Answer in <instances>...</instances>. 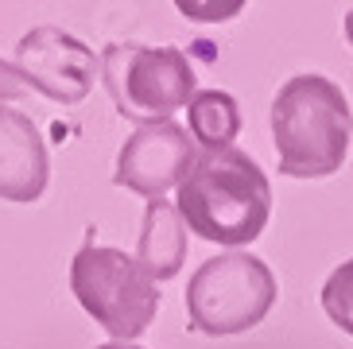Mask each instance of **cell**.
Returning a JSON list of instances; mask_svg holds the SVG:
<instances>
[{
    "instance_id": "1",
    "label": "cell",
    "mask_w": 353,
    "mask_h": 349,
    "mask_svg": "<svg viewBox=\"0 0 353 349\" xmlns=\"http://www.w3.org/2000/svg\"><path fill=\"white\" fill-rule=\"evenodd\" d=\"M179 217L190 233L214 245H252L272 217V183L264 167L241 148L198 152L194 167L179 183Z\"/></svg>"
},
{
    "instance_id": "2",
    "label": "cell",
    "mask_w": 353,
    "mask_h": 349,
    "mask_svg": "<svg viewBox=\"0 0 353 349\" xmlns=\"http://www.w3.org/2000/svg\"><path fill=\"white\" fill-rule=\"evenodd\" d=\"M353 109L342 86L322 74H295L272 97V140L288 179H330L342 171Z\"/></svg>"
},
{
    "instance_id": "3",
    "label": "cell",
    "mask_w": 353,
    "mask_h": 349,
    "mask_svg": "<svg viewBox=\"0 0 353 349\" xmlns=\"http://www.w3.org/2000/svg\"><path fill=\"white\" fill-rule=\"evenodd\" d=\"M280 283L272 268L252 252H218L198 268L187 283L190 330L206 338H233L260 326L276 307Z\"/></svg>"
},
{
    "instance_id": "4",
    "label": "cell",
    "mask_w": 353,
    "mask_h": 349,
    "mask_svg": "<svg viewBox=\"0 0 353 349\" xmlns=\"http://www.w3.org/2000/svg\"><path fill=\"white\" fill-rule=\"evenodd\" d=\"M101 82L117 113L136 124L171 121L198 93V74L179 47L109 43L101 51Z\"/></svg>"
},
{
    "instance_id": "5",
    "label": "cell",
    "mask_w": 353,
    "mask_h": 349,
    "mask_svg": "<svg viewBox=\"0 0 353 349\" xmlns=\"http://www.w3.org/2000/svg\"><path fill=\"white\" fill-rule=\"evenodd\" d=\"M70 291L97 326L128 346L152 326L159 310V291L136 257L105 245L78 248V257L70 260Z\"/></svg>"
},
{
    "instance_id": "6",
    "label": "cell",
    "mask_w": 353,
    "mask_h": 349,
    "mask_svg": "<svg viewBox=\"0 0 353 349\" xmlns=\"http://www.w3.org/2000/svg\"><path fill=\"white\" fill-rule=\"evenodd\" d=\"M12 66H16L23 86L39 90L43 97H51L59 105L85 101V93L101 78V59L78 35L51 28V23L20 35L16 51H12Z\"/></svg>"
},
{
    "instance_id": "7",
    "label": "cell",
    "mask_w": 353,
    "mask_h": 349,
    "mask_svg": "<svg viewBox=\"0 0 353 349\" xmlns=\"http://www.w3.org/2000/svg\"><path fill=\"white\" fill-rule=\"evenodd\" d=\"M194 159H198V148L183 124L175 121L140 124L125 140V148L117 152L113 183L148 198V202H156L167 190H179V183L194 167Z\"/></svg>"
},
{
    "instance_id": "8",
    "label": "cell",
    "mask_w": 353,
    "mask_h": 349,
    "mask_svg": "<svg viewBox=\"0 0 353 349\" xmlns=\"http://www.w3.org/2000/svg\"><path fill=\"white\" fill-rule=\"evenodd\" d=\"M47 179L51 159L35 121L12 105H0V198L35 202L47 190Z\"/></svg>"
},
{
    "instance_id": "9",
    "label": "cell",
    "mask_w": 353,
    "mask_h": 349,
    "mask_svg": "<svg viewBox=\"0 0 353 349\" xmlns=\"http://www.w3.org/2000/svg\"><path fill=\"white\" fill-rule=\"evenodd\" d=\"M183 260H187V226H183L179 210L167 198L148 202L140 241H136V264L144 268L152 283H163V279L179 276Z\"/></svg>"
},
{
    "instance_id": "10",
    "label": "cell",
    "mask_w": 353,
    "mask_h": 349,
    "mask_svg": "<svg viewBox=\"0 0 353 349\" xmlns=\"http://www.w3.org/2000/svg\"><path fill=\"white\" fill-rule=\"evenodd\" d=\"M187 132L202 144V152H221L233 148L241 132V105L225 90H198L187 105Z\"/></svg>"
},
{
    "instance_id": "11",
    "label": "cell",
    "mask_w": 353,
    "mask_h": 349,
    "mask_svg": "<svg viewBox=\"0 0 353 349\" xmlns=\"http://www.w3.org/2000/svg\"><path fill=\"white\" fill-rule=\"evenodd\" d=\"M322 310L338 330H345L353 338V260L342 268H334L330 279L322 283Z\"/></svg>"
},
{
    "instance_id": "12",
    "label": "cell",
    "mask_w": 353,
    "mask_h": 349,
    "mask_svg": "<svg viewBox=\"0 0 353 349\" xmlns=\"http://www.w3.org/2000/svg\"><path fill=\"white\" fill-rule=\"evenodd\" d=\"M241 8H245L241 0H233V4H190V0H179V12L190 16V20H233Z\"/></svg>"
},
{
    "instance_id": "13",
    "label": "cell",
    "mask_w": 353,
    "mask_h": 349,
    "mask_svg": "<svg viewBox=\"0 0 353 349\" xmlns=\"http://www.w3.org/2000/svg\"><path fill=\"white\" fill-rule=\"evenodd\" d=\"M23 90H28V86L20 82L16 66L0 59V101H16V97H23Z\"/></svg>"
},
{
    "instance_id": "14",
    "label": "cell",
    "mask_w": 353,
    "mask_h": 349,
    "mask_svg": "<svg viewBox=\"0 0 353 349\" xmlns=\"http://www.w3.org/2000/svg\"><path fill=\"white\" fill-rule=\"evenodd\" d=\"M342 28H345V39H350V43H353V8H350V12H345V20H342Z\"/></svg>"
},
{
    "instance_id": "15",
    "label": "cell",
    "mask_w": 353,
    "mask_h": 349,
    "mask_svg": "<svg viewBox=\"0 0 353 349\" xmlns=\"http://www.w3.org/2000/svg\"><path fill=\"white\" fill-rule=\"evenodd\" d=\"M94 349H140V346H128V341H105V346H94Z\"/></svg>"
}]
</instances>
